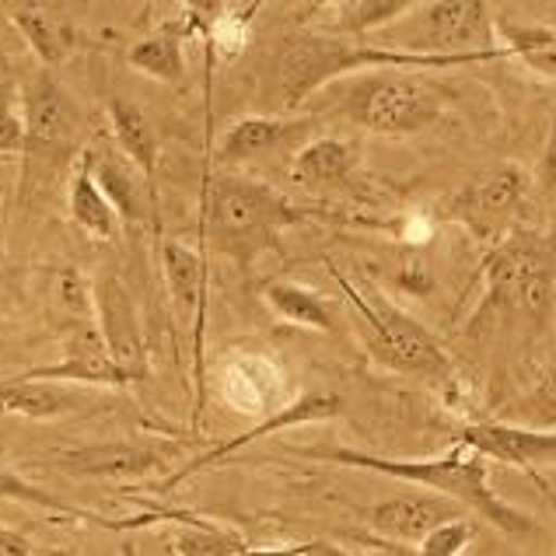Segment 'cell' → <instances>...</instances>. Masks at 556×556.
<instances>
[{
	"label": "cell",
	"mask_w": 556,
	"mask_h": 556,
	"mask_svg": "<svg viewBox=\"0 0 556 556\" xmlns=\"http://www.w3.org/2000/svg\"><path fill=\"white\" fill-rule=\"evenodd\" d=\"M182 36L172 25H165L162 31H154V36H144L130 46V53H126V63H130L134 71L154 77V81L162 85H179L186 77V53H182Z\"/></svg>",
	"instance_id": "obj_27"
},
{
	"label": "cell",
	"mask_w": 556,
	"mask_h": 556,
	"mask_svg": "<svg viewBox=\"0 0 556 556\" xmlns=\"http://www.w3.org/2000/svg\"><path fill=\"white\" fill-rule=\"evenodd\" d=\"M476 535V521L472 518H455L448 526L434 529L431 535L417 546V556H463L466 546Z\"/></svg>",
	"instance_id": "obj_35"
},
{
	"label": "cell",
	"mask_w": 556,
	"mask_h": 556,
	"mask_svg": "<svg viewBox=\"0 0 556 556\" xmlns=\"http://www.w3.org/2000/svg\"><path fill=\"white\" fill-rule=\"evenodd\" d=\"M343 113L371 134L413 137L444 116V91L413 71H378L351 88Z\"/></svg>",
	"instance_id": "obj_6"
},
{
	"label": "cell",
	"mask_w": 556,
	"mask_h": 556,
	"mask_svg": "<svg viewBox=\"0 0 556 556\" xmlns=\"http://www.w3.org/2000/svg\"><path fill=\"white\" fill-rule=\"evenodd\" d=\"M71 409H77V395L50 381H25L18 375L0 381V413L25 420H60Z\"/></svg>",
	"instance_id": "obj_26"
},
{
	"label": "cell",
	"mask_w": 556,
	"mask_h": 556,
	"mask_svg": "<svg viewBox=\"0 0 556 556\" xmlns=\"http://www.w3.org/2000/svg\"><path fill=\"white\" fill-rule=\"evenodd\" d=\"M67 206H71L74 225L81 228L85 235L99 238V242H116V238H119L123 220H119V214H116V206L105 200V193L99 189V182H94L88 148H85L81 157L74 162L71 186H67Z\"/></svg>",
	"instance_id": "obj_22"
},
{
	"label": "cell",
	"mask_w": 556,
	"mask_h": 556,
	"mask_svg": "<svg viewBox=\"0 0 556 556\" xmlns=\"http://www.w3.org/2000/svg\"><path fill=\"white\" fill-rule=\"evenodd\" d=\"M22 116H25V157L28 162H63L74 151V140L81 137V109L71 99L56 77L39 67L25 74L18 85Z\"/></svg>",
	"instance_id": "obj_9"
},
{
	"label": "cell",
	"mask_w": 556,
	"mask_h": 556,
	"mask_svg": "<svg viewBox=\"0 0 556 556\" xmlns=\"http://www.w3.org/2000/svg\"><path fill=\"white\" fill-rule=\"evenodd\" d=\"M298 455L315 458V463L381 472V476H389V480H403L420 490H434V494L452 497L455 504L469 507V511H476L504 535H532L539 529L535 518H529L526 511H518L515 504L497 497L494 483H490V463L476 452H469L466 444H455L448 455H438V458H386V455L343 448V444L298 448Z\"/></svg>",
	"instance_id": "obj_1"
},
{
	"label": "cell",
	"mask_w": 556,
	"mask_h": 556,
	"mask_svg": "<svg viewBox=\"0 0 556 556\" xmlns=\"http://www.w3.org/2000/svg\"><path fill=\"white\" fill-rule=\"evenodd\" d=\"M340 413H343V400H340V392H332V389H308V392H301L298 400H291L288 406L277 409V413H269V417H266V420H260L256 427H249V431H242V434L228 438L225 444H217V448L203 452L200 458H193V463H186L179 472H172L168 480L162 483V490H172V486L186 483L189 476L203 472L206 466H217L220 458H228V455H235V452L249 448L252 441H263V438H269V434L291 431V427H308V424H326V420H337Z\"/></svg>",
	"instance_id": "obj_13"
},
{
	"label": "cell",
	"mask_w": 556,
	"mask_h": 556,
	"mask_svg": "<svg viewBox=\"0 0 556 556\" xmlns=\"http://www.w3.org/2000/svg\"><path fill=\"white\" fill-rule=\"evenodd\" d=\"M91 154V172H94V182L105 193V200L116 206V214L123 225H140L144 220V203L151 197V186L148 179L140 176V172L126 162V157L116 151H94L88 148Z\"/></svg>",
	"instance_id": "obj_21"
},
{
	"label": "cell",
	"mask_w": 556,
	"mask_h": 556,
	"mask_svg": "<svg viewBox=\"0 0 556 556\" xmlns=\"http://www.w3.org/2000/svg\"><path fill=\"white\" fill-rule=\"evenodd\" d=\"M486 60L497 56H424L403 53L395 46H364L354 39L294 28L277 50V99L283 113H294L319 88L357 71H448Z\"/></svg>",
	"instance_id": "obj_2"
},
{
	"label": "cell",
	"mask_w": 556,
	"mask_h": 556,
	"mask_svg": "<svg viewBox=\"0 0 556 556\" xmlns=\"http://www.w3.org/2000/svg\"><path fill=\"white\" fill-rule=\"evenodd\" d=\"M301 220L298 206L263 179L242 172H217L203 186V235L211 231L214 245L235 263L249 266L266 249L277 245L283 228Z\"/></svg>",
	"instance_id": "obj_4"
},
{
	"label": "cell",
	"mask_w": 556,
	"mask_h": 556,
	"mask_svg": "<svg viewBox=\"0 0 556 556\" xmlns=\"http://www.w3.org/2000/svg\"><path fill=\"white\" fill-rule=\"evenodd\" d=\"M0 154H25V116L18 85H0Z\"/></svg>",
	"instance_id": "obj_34"
},
{
	"label": "cell",
	"mask_w": 556,
	"mask_h": 556,
	"mask_svg": "<svg viewBox=\"0 0 556 556\" xmlns=\"http://www.w3.org/2000/svg\"><path fill=\"white\" fill-rule=\"evenodd\" d=\"M14 28L22 31L28 50L36 53L39 67L53 71L77 50V25L56 4H11L8 8Z\"/></svg>",
	"instance_id": "obj_18"
},
{
	"label": "cell",
	"mask_w": 556,
	"mask_h": 556,
	"mask_svg": "<svg viewBox=\"0 0 556 556\" xmlns=\"http://www.w3.org/2000/svg\"><path fill=\"white\" fill-rule=\"evenodd\" d=\"M308 556H357V553L343 549V546H337V543H312V553H308Z\"/></svg>",
	"instance_id": "obj_38"
},
{
	"label": "cell",
	"mask_w": 556,
	"mask_h": 556,
	"mask_svg": "<svg viewBox=\"0 0 556 556\" xmlns=\"http://www.w3.org/2000/svg\"><path fill=\"white\" fill-rule=\"evenodd\" d=\"M329 277L337 280V288L343 291L346 305L354 308L357 315V329L368 351L378 364L386 368L400 371V375H413V378H424L448 400L452 406H463L466 403V386L458 378L452 357L444 354V346L434 340V332L427 329L424 323L413 319L409 312H403L395 305L392 298H386L375 288H357V283L337 269L332 260H323Z\"/></svg>",
	"instance_id": "obj_3"
},
{
	"label": "cell",
	"mask_w": 556,
	"mask_h": 556,
	"mask_svg": "<svg viewBox=\"0 0 556 556\" xmlns=\"http://www.w3.org/2000/svg\"><path fill=\"white\" fill-rule=\"evenodd\" d=\"M0 501H18V504H36V507H46V511H56V515H71V518H91V521H102L99 515H88L81 507H74L67 501H60L53 494H46L42 486L22 480L18 472H8L0 469Z\"/></svg>",
	"instance_id": "obj_33"
},
{
	"label": "cell",
	"mask_w": 556,
	"mask_h": 556,
	"mask_svg": "<svg viewBox=\"0 0 556 556\" xmlns=\"http://www.w3.org/2000/svg\"><path fill=\"white\" fill-rule=\"evenodd\" d=\"M50 294H53V305L71 319V326L94 323V280H88L77 266L56 269Z\"/></svg>",
	"instance_id": "obj_32"
},
{
	"label": "cell",
	"mask_w": 556,
	"mask_h": 556,
	"mask_svg": "<svg viewBox=\"0 0 556 556\" xmlns=\"http://www.w3.org/2000/svg\"><path fill=\"white\" fill-rule=\"evenodd\" d=\"M176 556H242L249 543L242 532L225 526H206V521H186L172 539Z\"/></svg>",
	"instance_id": "obj_31"
},
{
	"label": "cell",
	"mask_w": 556,
	"mask_h": 556,
	"mask_svg": "<svg viewBox=\"0 0 556 556\" xmlns=\"http://www.w3.org/2000/svg\"><path fill=\"white\" fill-rule=\"evenodd\" d=\"M109 130H113L119 154L154 189L157 157H162V137H157V126L151 123V116L137 102L119 99L116 94V99H109Z\"/></svg>",
	"instance_id": "obj_20"
},
{
	"label": "cell",
	"mask_w": 556,
	"mask_h": 556,
	"mask_svg": "<svg viewBox=\"0 0 556 556\" xmlns=\"http://www.w3.org/2000/svg\"><path fill=\"white\" fill-rule=\"evenodd\" d=\"M266 305L274 308L283 323L301 326V329H319V332H337V308L332 301L319 291L305 288L294 280H269L263 288Z\"/></svg>",
	"instance_id": "obj_25"
},
{
	"label": "cell",
	"mask_w": 556,
	"mask_h": 556,
	"mask_svg": "<svg viewBox=\"0 0 556 556\" xmlns=\"http://www.w3.org/2000/svg\"><path fill=\"white\" fill-rule=\"evenodd\" d=\"M532 179L521 165H497L472 176L463 189H455L452 200L444 203L455 225H463L476 242L494 249L515 231V220L529 200Z\"/></svg>",
	"instance_id": "obj_8"
},
{
	"label": "cell",
	"mask_w": 556,
	"mask_h": 556,
	"mask_svg": "<svg viewBox=\"0 0 556 556\" xmlns=\"http://www.w3.org/2000/svg\"><path fill=\"white\" fill-rule=\"evenodd\" d=\"M406 31L395 42L403 53L424 56H507L497 42L494 8L483 0H434V4H413L400 22Z\"/></svg>",
	"instance_id": "obj_7"
},
{
	"label": "cell",
	"mask_w": 556,
	"mask_h": 556,
	"mask_svg": "<svg viewBox=\"0 0 556 556\" xmlns=\"http://www.w3.org/2000/svg\"><path fill=\"white\" fill-rule=\"evenodd\" d=\"M308 119H283V116H245L235 126H228L225 137L214 151V165H245L252 157H260L266 151H274L283 144V137L294 130H305Z\"/></svg>",
	"instance_id": "obj_23"
},
{
	"label": "cell",
	"mask_w": 556,
	"mask_h": 556,
	"mask_svg": "<svg viewBox=\"0 0 556 556\" xmlns=\"http://www.w3.org/2000/svg\"><path fill=\"white\" fill-rule=\"evenodd\" d=\"M417 0H337V4L308 8L315 22H308V31H323V36L337 39H354L375 28H392L400 25L413 11Z\"/></svg>",
	"instance_id": "obj_19"
},
{
	"label": "cell",
	"mask_w": 556,
	"mask_h": 556,
	"mask_svg": "<svg viewBox=\"0 0 556 556\" xmlns=\"http://www.w3.org/2000/svg\"><path fill=\"white\" fill-rule=\"evenodd\" d=\"M176 455V444H157V441H102L85 444V448L53 452L46 458H36L39 466H50L71 480H144L151 472H165L168 458Z\"/></svg>",
	"instance_id": "obj_10"
},
{
	"label": "cell",
	"mask_w": 556,
	"mask_h": 556,
	"mask_svg": "<svg viewBox=\"0 0 556 556\" xmlns=\"http://www.w3.org/2000/svg\"><path fill=\"white\" fill-rule=\"evenodd\" d=\"M260 11V4H217L211 28H206L203 46H206V67L214 60H235L245 50L249 39V22Z\"/></svg>",
	"instance_id": "obj_30"
},
{
	"label": "cell",
	"mask_w": 556,
	"mask_h": 556,
	"mask_svg": "<svg viewBox=\"0 0 556 556\" xmlns=\"http://www.w3.org/2000/svg\"><path fill=\"white\" fill-rule=\"evenodd\" d=\"M220 395L242 417H269L283 409L288 400V371L277 357L263 351H231L217 368Z\"/></svg>",
	"instance_id": "obj_12"
},
{
	"label": "cell",
	"mask_w": 556,
	"mask_h": 556,
	"mask_svg": "<svg viewBox=\"0 0 556 556\" xmlns=\"http://www.w3.org/2000/svg\"><path fill=\"white\" fill-rule=\"evenodd\" d=\"M0 556H31V543L14 529H0Z\"/></svg>",
	"instance_id": "obj_36"
},
{
	"label": "cell",
	"mask_w": 556,
	"mask_h": 556,
	"mask_svg": "<svg viewBox=\"0 0 556 556\" xmlns=\"http://www.w3.org/2000/svg\"><path fill=\"white\" fill-rule=\"evenodd\" d=\"M483 305L549 323L556 312V231H511L480 263Z\"/></svg>",
	"instance_id": "obj_5"
},
{
	"label": "cell",
	"mask_w": 556,
	"mask_h": 556,
	"mask_svg": "<svg viewBox=\"0 0 556 556\" xmlns=\"http://www.w3.org/2000/svg\"><path fill=\"white\" fill-rule=\"evenodd\" d=\"M162 274L176 312L193 323V368H197V413L203 409L206 395V364H203V326H206V260L203 252L189 249L176 238H165L162 249Z\"/></svg>",
	"instance_id": "obj_14"
},
{
	"label": "cell",
	"mask_w": 556,
	"mask_h": 556,
	"mask_svg": "<svg viewBox=\"0 0 556 556\" xmlns=\"http://www.w3.org/2000/svg\"><path fill=\"white\" fill-rule=\"evenodd\" d=\"M497 420L535 427V431H556V361L535 378V386L526 389L515 403H507Z\"/></svg>",
	"instance_id": "obj_29"
},
{
	"label": "cell",
	"mask_w": 556,
	"mask_h": 556,
	"mask_svg": "<svg viewBox=\"0 0 556 556\" xmlns=\"http://www.w3.org/2000/svg\"><path fill=\"white\" fill-rule=\"evenodd\" d=\"M361 165V151L354 140L343 137H319L305 144L291 162V179L305 189H329L354 176Z\"/></svg>",
	"instance_id": "obj_24"
},
{
	"label": "cell",
	"mask_w": 556,
	"mask_h": 556,
	"mask_svg": "<svg viewBox=\"0 0 556 556\" xmlns=\"http://www.w3.org/2000/svg\"><path fill=\"white\" fill-rule=\"evenodd\" d=\"M455 518H466V507L452 497H441L434 490H413L375 504L368 511V526L375 539H386L395 546H420L434 529L448 526Z\"/></svg>",
	"instance_id": "obj_16"
},
{
	"label": "cell",
	"mask_w": 556,
	"mask_h": 556,
	"mask_svg": "<svg viewBox=\"0 0 556 556\" xmlns=\"http://www.w3.org/2000/svg\"><path fill=\"white\" fill-rule=\"evenodd\" d=\"M25 381H50V386H99V389H123L126 378L119 375L113 354H109L99 323L71 326L63 340V357L46 368L22 371Z\"/></svg>",
	"instance_id": "obj_17"
},
{
	"label": "cell",
	"mask_w": 556,
	"mask_h": 556,
	"mask_svg": "<svg viewBox=\"0 0 556 556\" xmlns=\"http://www.w3.org/2000/svg\"><path fill=\"white\" fill-rule=\"evenodd\" d=\"M312 543H298V546H274V549H245L242 556H308Z\"/></svg>",
	"instance_id": "obj_37"
},
{
	"label": "cell",
	"mask_w": 556,
	"mask_h": 556,
	"mask_svg": "<svg viewBox=\"0 0 556 556\" xmlns=\"http://www.w3.org/2000/svg\"><path fill=\"white\" fill-rule=\"evenodd\" d=\"M497 42L507 56H518L529 71L543 77H556V28L497 22Z\"/></svg>",
	"instance_id": "obj_28"
},
{
	"label": "cell",
	"mask_w": 556,
	"mask_h": 556,
	"mask_svg": "<svg viewBox=\"0 0 556 556\" xmlns=\"http://www.w3.org/2000/svg\"><path fill=\"white\" fill-rule=\"evenodd\" d=\"M94 323H99L109 354H113L126 386L148 381L151 357L144 326H140V312L134 305V294L126 291V283L116 274H109V269L94 277Z\"/></svg>",
	"instance_id": "obj_11"
},
{
	"label": "cell",
	"mask_w": 556,
	"mask_h": 556,
	"mask_svg": "<svg viewBox=\"0 0 556 556\" xmlns=\"http://www.w3.org/2000/svg\"><path fill=\"white\" fill-rule=\"evenodd\" d=\"M458 444H466L486 463L511 466L521 472L556 466V431H535V427L504 420H469L458 431Z\"/></svg>",
	"instance_id": "obj_15"
}]
</instances>
